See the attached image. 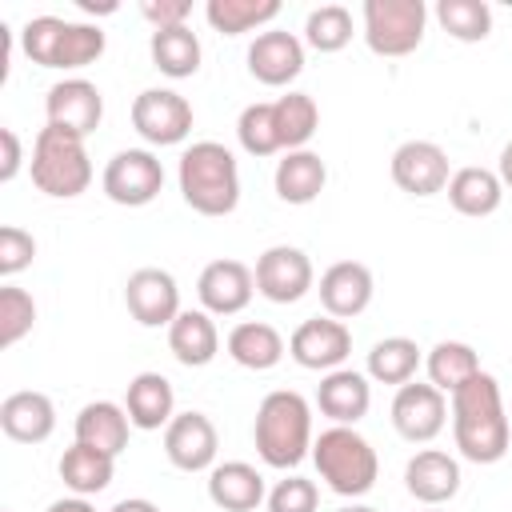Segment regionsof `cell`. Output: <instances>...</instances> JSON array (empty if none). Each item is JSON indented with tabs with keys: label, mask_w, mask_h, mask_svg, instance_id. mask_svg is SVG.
<instances>
[{
	"label": "cell",
	"mask_w": 512,
	"mask_h": 512,
	"mask_svg": "<svg viewBox=\"0 0 512 512\" xmlns=\"http://www.w3.org/2000/svg\"><path fill=\"white\" fill-rule=\"evenodd\" d=\"M448 416H452V436L464 460L472 464H496L508 452V416H504V396L492 372H476L468 384H460L448 396Z\"/></svg>",
	"instance_id": "1"
},
{
	"label": "cell",
	"mask_w": 512,
	"mask_h": 512,
	"mask_svg": "<svg viewBox=\"0 0 512 512\" xmlns=\"http://www.w3.org/2000/svg\"><path fill=\"white\" fill-rule=\"evenodd\" d=\"M176 180H180L184 204L200 216H228L240 204V168L220 140L188 144L180 156Z\"/></svg>",
	"instance_id": "2"
},
{
	"label": "cell",
	"mask_w": 512,
	"mask_h": 512,
	"mask_svg": "<svg viewBox=\"0 0 512 512\" xmlns=\"http://www.w3.org/2000/svg\"><path fill=\"white\" fill-rule=\"evenodd\" d=\"M256 452L268 468H296L304 456H312V408L300 392L276 388L260 400L256 424H252Z\"/></svg>",
	"instance_id": "3"
},
{
	"label": "cell",
	"mask_w": 512,
	"mask_h": 512,
	"mask_svg": "<svg viewBox=\"0 0 512 512\" xmlns=\"http://www.w3.org/2000/svg\"><path fill=\"white\" fill-rule=\"evenodd\" d=\"M104 28L64 16H32L20 28V52L40 68H88L104 56Z\"/></svg>",
	"instance_id": "4"
},
{
	"label": "cell",
	"mask_w": 512,
	"mask_h": 512,
	"mask_svg": "<svg viewBox=\"0 0 512 512\" xmlns=\"http://www.w3.org/2000/svg\"><path fill=\"white\" fill-rule=\"evenodd\" d=\"M312 464H316L320 480L336 496H348V500L372 492V484L380 476L376 448L348 424H332L312 440Z\"/></svg>",
	"instance_id": "5"
},
{
	"label": "cell",
	"mask_w": 512,
	"mask_h": 512,
	"mask_svg": "<svg viewBox=\"0 0 512 512\" xmlns=\"http://www.w3.org/2000/svg\"><path fill=\"white\" fill-rule=\"evenodd\" d=\"M28 172H32V184L52 200H76L92 184V160H88L84 140L52 124L36 132Z\"/></svg>",
	"instance_id": "6"
},
{
	"label": "cell",
	"mask_w": 512,
	"mask_h": 512,
	"mask_svg": "<svg viewBox=\"0 0 512 512\" xmlns=\"http://www.w3.org/2000/svg\"><path fill=\"white\" fill-rule=\"evenodd\" d=\"M428 24L424 0H364V40L376 56H408L420 48Z\"/></svg>",
	"instance_id": "7"
},
{
	"label": "cell",
	"mask_w": 512,
	"mask_h": 512,
	"mask_svg": "<svg viewBox=\"0 0 512 512\" xmlns=\"http://www.w3.org/2000/svg\"><path fill=\"white\" fill-rule=\"evenodd\" d=\"M100 188L120 208H144L164 188V164L148 148H120L100 176Z\"/></svg>",
	"instance_id": "8"
},
{
	"label": "cell",
	"mask_w": 512,
	"mask_h": 512,
	"mask_svg": "<svg viewBox=\"0 0 512 512\" xmlns=\"http://www.w3.org/2000/svg\"><path fill=\"white\" fill-rule=\"evenodd\" d=\"M252 272H256V292L264 300H272V304H296L316 284L312 260L296 244H272V248H264L256 256V268Z\"/></svg>",
	"instance_id": "9"
},
{
	"label": "cell",
	"mask_w": 512,
	"mask_h": 512,
	"mask_svg": "<svg viewBox=\"0 0 512 512\" xmlns=\"http://www.w3.org/2000/svg\"><path fill=\"white\" fill-rule=\"evenodd\" d=\"M132 128L156 148L180 144L192 132V104L172 88H144L132 100Z\"/></svg>",
	"instance_id": "10"
},
{
	"label": "cell",
	"mask_w": 512,
	"mask_h": 512,
	"mask_svg": "<svg viewBox=\"0 0 512 512\" xmlns=\"http://www.w3.org/2000/svg\"><path fill=\"white\" fill-rule=\"evenodd\" d=\"M44 116L52 128H64L72 136H92L104 120V96L92 80L84 76H68V80H56L48 92H44Z\"/></svg>",
	"instance_id": "11"
},
{
	"label": "cell",
	"mask_w": 512,
	"mask_h": 512,
	"mask_svg": "<svg viewBox=\"0 0 512 512\" xmlns=\"http://www.w3.org/2000/svg\"><path fill=\"white\" fill-rule=\"evenodd\" d=\"M448 424V396L432 384H400L392 396V428L408 440V444H428L444 432Z\"/></svg>",
	"instance_id": "12"
},
{
	"label": "cell",
	"mask_w": 512,
	"mask_h": 512,
	"mask_svg": "<svg viewBox=\"0 0 512 512\" xmlns=\"http://www.w3.org/2000/svg\"><path fill=\"white\" fill-rule=\"evenodd\" d=\"M348 352H352V332L336 316H312V320H304L288 336V356L300 368H312V372H336V368H344Z\"/></svg>",
	"instance_id": "13"
},
{
	"label": "cell",
	"mask_w": 512,
	"mask_h": 512,
	"mask_svg": "<svg viewBox=\"0 0 512 512\" xmlns=\"http://www.w3.org/2000/svg\"><path fill=\"white\" fill-rule=\"evenodd\" d=\"M392 184L408 196H436L448 188L452 168H448V152L432 140H404L392 152Z\"/></svg>",
	"instance_id": "14"
},
{
	"label": "cell",
	"mask_w": 512,
	"mask_h": 512,
	"mask_svg": "<svg viewBox=\"0 0 512 512\" xmlns=\"http://www.w3.org/2000/svg\"><path fill=\"white\" fill-rule=\"evenodd\" d=\"M124 304L136 324L144 328H168L184 308H180V288L168 268H136L124 284Z\"/></svg>",
	"instance_id": "15"
},
{
	"label": "cell",
	"mask_w": 512,
	"mask_h": 512,
	"mask_svg": "<svg viewBox=\"0 0 512 512\" xmlns=\"http://www.w3.org/2000/svg\"><path fill=\"white\" fill-rule=\"evenodd\" d=\"M216 452H220V436L204 412H176L172 424L164 428V456L180 472H212Z\"/></svg>",
	"instance_id": "16"
},
{
	"label": "cell",
	"mask_w": 512,
	"mask_h": 512,
	"mask_svg": "<svg viewBox=\"0 0 512 512\" xmlns=\"http://www.w3.org/2000/svg\"><path fill=\"white\" fill-rule=\"evenodd\" d=\"M248 72L268 88L292 84L304 72V40L284 28L256 32V40L248 44Z\"/></svg>",
	"instance_id": "17"
},
{
	"label": "cell",
	"mask_w": 512,
	"mask_h": 512,
	"mask_svg": "<svg viewBox=\"0 0 512 512\" xmlns=\"http://www.w3.org/2000/svg\"><path fill=\"white\" fill-rule=\"evenodd\" d=\"M256 292V272L244 260H212L196 280V296L212 316H236Z\"/></svg>",
	"instance_id": "18"
},
{
	"label": "cell",
	"mask_w": 512,
	"mask_h": 512,
	"mask_svg": "<svg viewBox=\"0 0 512 512\" xmlns=\"http://www.w3.org/2000/svg\"><path fill=\"white\" fill-rule=\"evenodd\" d=\"M320 304H324V316H336V320H352L360 316L368 304H372V292H376V280H372V268L360 264V260H336L320 272Z\"/></svg>",
	"instance_id": "19"
},
{
	"label": "cell",
	"mask_w": 512,
	"mask_h": 512,
	"mask_svg": "<svg viewBox=\"0 0 512 512\" xmlns=\"http://www.w3.org/2000/svg\"><path fill=\"white\" fill-rule=\"evenodd\" d=\"M316 408H320L332 424L356 428V420H364L368 408H372L368 372H356V368L324 372V380H320V388H316Z\"/></svg>",
	"instance_id": "20"
},
{
	"label": "cell",
	"mask_w": 512,
	"mask_h": 512,
	"mask_svg": "<svg viewBox=\"0 0 512 512\" xmlns=\"http://www.w3.org/2000/svg\"><path fill=\"white\" fill-rule=\"evenodd\" d=\"M404 488L420 504H428V508L448 504L460 492V464H456V456H448L440 448H420L404 464Z\"/></svg>",
	"instance_id": "21"
},
{
	"label": "cell",
	"mask_w": 512,
	"mask_h": 512,
	"mask_svg": "<svg viewBox=\"0 0 512 512\" xmlns=\"http://www.w3.org/2000/svg\"><path fill=\"white\" fill-rule=\"evenodd\" d=\"M0 428L16 444H44L56 432V404L44 392H12L0 400Z\"/></svg>",
	"instance_id": "22"
},
{
	"label": "cell",
	"mask_w": 512,
	"mask_h": 512,
	"mask_svg": "<svg viewBox=\"0 0 512 512\" xmlns=\"http://www.w3.org/2000/svg\"><path fill=\"white\" fill-rule=\"evenodd\" d=\"M124 412H128L132 428H140V432L168 428L172 416H176V392H172L168 376H160V372H136L128 380V392H124Z\"/></svg>",
	"instance_id": "23"
},
{
	"label": "cell",
	"mask_w": 512,
	"mask_h": 512,
	"mask_svg": "<svg viewBox=\"0 0 512 512\" xmlns=\"http://www.w3.org/2000/svg\"><path fill=\"white\" fill-rule=\"evenodd\" d=\"M168 352L184 364V368H204L216 360L220 352V332L212 312L204 308H184L172 324H168Z\"/></svg>",
	"instance_id": "24"
},
{
	"label": "cell",
	"mask_w": 512,
	"mask_h": 512,
	"mask_svg": "<svg viewBox=\"0 0 512 512\" xmlns=\"http://www.w3.org/2000/svg\"><path fill=\"white\" fill-rule=\"evenodd\" d=\"M128 428H132V420L124 412V404H116V400H92V404H84L76 412V424H72L76 444L100 448L108 456H120L128 448Z\"/></svg>",
	"instance_id": "25"
},
{
	"label": "cell",
	"mask_w": 512,
	"mask_h": 512,
	"mask_svg": "<svg viewBox=\"0 0 512 512\" xmlns=\"http://www.w3.org/2000/svg\"><path fill=\"white\" fill-rule=\"evenodd\" d=\"M208 500L224 512H252L260 500H268L264 476L244 460H224L208 472Z\"/></svg>",
	"instance_id": "26"
},
{
	"label": "cell",
	"mask_w": 512,
	"mask_h": 512,
	"mask_svg": "<svg viewBox=\"0 0 512 512\" xmlns=\"http://www.w3.org/2000/svg\"><path fill=\"white\" fill-rule=\"evenodd\" d=\"M272 184H276V196H280L284 204H312V200L324 192V184H328V164H324L320 152H312V148L284 152V156L276 160Z\"/></svg>",
	"instance_id": "27"
},
{
	"label": "cell",
	"mask_w": 512,
	"mask_h": 512,
	"mask_svg": "<svg viewBox=\"0 0 512 512\" xmlns=\"http://www.w3.org/2000/svg\"><path fill=\"white\" fill-rule=\"evenodd\" d=\"M448 204L460 212V216H492L504 200V184L492 168H480V164H468V168H456L452 180H448Z\"/></svg>",
	"instance_id": "28"
},
{
	"label": "cell",
	"mask_w": 512,
	"mask_h": 512,
	"mask_svg": "<svg viewBox=\"0 0 512 512\" xmlns=\"http://www.w3.org/2000/svg\"><path fill=\"white\" fill-rule=\"evenodd\" d=\"M224 348H228V356L240 364V368H248V372H268V368H276L280 360H284V336L272 328V324H264V320H244V324H236L232 332H228V340H224Z\"/></svg>",
	"instance_id": "29"
},
{
	"label": "cell",
	"mask_w": 512,
	"mask_h": 512,
	"mask_svg": "<svg viewBox=\"0 0 512 512\" xmlns=\"http://www.w3.org/2000/svg\"><path fill=\"white\" fill-rule=\"evenodd\" d=\"M112 472H116V456H108L100 448H88V444H76V440L60 456V480L72 488V496L104 492L112 484Z\"/></svg>",
	"instance_id": "30"
},
{
	"label": "cell",
	"mask_w": 512,
	"mask_h": 512,
	"mask_svg": "<svg viewBox=\"0 0 512 512\" xmlns=\"http://www.w3.org/2000/svg\"><path fill=\"white\" fill-rule=\"evenodd\" d=\"M424 368H428V384L440 388L444 396H452L460 384H468L476 372H484L476 348L464 344V340H440V344H432L428 356H424Z\"/></svg>",
	"instance_id": "31"
},
{
	"label": "cell",
	"mask_w": 512,
	"mask_h": 512,
	"mask_svg": "<svg viewBox=\"0 0 512 512\" xmlns=\"http://www.w3.org/2000/svg\"><path fill=\"white\" fill-rule=\"evenodd\" d=\"M148 52H152V64L172 76V80H184V76H196L200 72V40L188 24L180 28H156L152 40H148Z\"/></svg>",
	"instance_id": "32"
},
{
	"label": "cell",
	"mask_w": 512,
	"mask_h": 512,
	"mask_svg": "<svg viewBox=\"0 0 512 512\" xmlns=\"http://www.w3.org/2000/svg\"><path fill=\"white\" fill-rule=\"evenodd\" d=\"M272 116H276V132H280L284 152L308 148V140L320 128V108L308 92H284L280 100H272Z\"/></svg>",
	"instance_id": "33"
},
{
	"label": "cell",
	"mask_w": 512,
	"mask_h": 512,
	"mask_svg": "<svg viewBox=\"0 0 512 512\" xmlns=\"http://www.w3.org/2000/svg\"><path fill=\"white\" fill-rule=\"evenodd\" d=\"M420 368V348L408 336H384L368 352V380L376 384H408Z\"/></svg>",
	"instance_id": "34"
},
{
	"label": "cell",
	"mask_w": 512,
	"mask_h": 512,
	"mask_svg": "<svg viewBox=\"0 0 512 512\" xmlns=\"http://www.w3.org/2000/svg\"><path fill=\"white\" fill-rule=\"evenodd\" d=\"M208 24L220 36H244L268 20L280 16V0H208L204 4Z\"/></svg>",
	"instance_id": "35"
},
{
	"label": "cell",
	"mask_w": 512,
	"mask_h": 512,
	"mask_svg": "<svg viewBox=\"0 0 512 512\" xmlns=\"http://www.w3.org/2000/svg\"><path fill=\"white\" fill-rule=\"evenodd\" d=\"M436 20L452 40H464V44H476L492 32V8L484 0H440Z\"/></svg>",
	"instance_id": "36"
},
{
	"label": "cell",
	"mask_w": 512,
	"mask_h": 512,
	"mask_svg": "<svg viewBox=\"0 0 512 512\" xmlns=\"http://www.w3.org/2000/svg\"><path fill=\"white\" fill-rule=\"evenodd\" d=\"M352 40V12L344 4H320L304 20V44L316 52H340Z\"/></svg>",
	"instance_id": "37"
},
{
	"label": "cell",
	"mask_w": 512,
	"mask_h": 512,
	"mask_svg": "<svg viewBox=\"0 0 512 512\" xmlns=\"http://www.w3.org/2000/svg\"><path fill=\"white\" fill-rule=\"evenodd\" d=\"M236 140L248 156H276L284 152L280 148V132H276V116H272V104L256 100L248 104L240 116H236Z\"/></svg>",
	"instance_id": "38"
},
{
	"label": "cell",
	"mask_w": 512,
	"mask_h": 512,
	"mask_svg": "<svg viewBox=\"0 0 512 512\" xmlns=\"http://www.w3.org/2000/svg\"><path fill=\"white\" fill-rule=\"evenodd\" d=\"M36 324V300L32 292L16 288V284H4L0 288V348H12L20 344Z\"/></svg>",
	"instance_id": "39"
},
{
	"label": "cell",
	"mask_w": 512,
	"mask_h": 512,
	"mask_svg": "<svg viewBox=\"0 0 512 512\" xmlns=\"http://www.w3.org/2000/svg\"><path fill=\"white\" fill-rule=\"evenodd\" d=\"M316 504H320V488L304 476H284L268 492V512H316Z\"/></svg>",
	"instance_id": "40"
},
{
	"label": "cell",
	"mask_w": 512,
	"mask_h": 512,
	"mask_svg": "<svg viewBox=\"0 0 512 512\" xmlns=\"http://www.w3.org/2000/svg\"><path fill=\"white\" fill-rule=\"evenodd\" d=\"M32 256H36V240H32V232H24V228H16V224H4L0 228V276H16V272H24L28 264H32Z\"/></svg>",
	"instance_id": "41"
},
{
	"label": "cell",
	"mask_w": 512,
	"mask_h": 512,
	"mask_svg": "<svg viewBox=\"0 0 512 512\" xmlns=\"http://www.w3.org/2000/svg\"><path fill=\"white\" fill-rule=\"evenodd\" d=\"M140 16L152 24V32L156 28H180V24H188L192 4L188 0H144L140 4Z\"/></svg>",
	"instance_id": "42"
},
{
	"label": "cell",
	"mask_w": 512,
	"mask_h": 512,
	"mask_svg": "<svg viewBox=\"0 0 512 512\" xmlns=\"http://www.w3.org/2000/svg\"><path fill=\"white\" fill-rule=\"evenodd\" d=\"M20 164H24V152H20L16 128H0V184H12Z\"/></svg>",
	"instance_id": "43"
},
{
	"label": "cell",
	"mask_w": 512,
	"mask_h": 512,
	"mask_svg": "<svg viewBox=\"0 0 512 512\" xmlns=\"http://www.w3.org/2000/svg\"><path fill=\"white\" fill-rule=\"evenodd\" d=\"M44 512H96V508L88 504V496H64V500H52Z\"/></svg>",
	"instance_id": "44"
},
{
	"label": "cell",
	"mask_w": 512,
	"mask_h": 512,
	"mask_svg": "<svg viewBox=\"0 0 512 512\" xmlns=\"http://www.w3.org/2000/svg\"><path fill=\"white\" fill-rule=\"evenodd\" d=\"M108 512H160L152 500H144V496H128V500H116Z\"/></svg>",
	"instance_id": "45"
},
{
	"label": "cell",
	"mask_w": 512,
	"mask_h": 512,
	"mask_svg": "<svg viewBox=\"0 0 512 512\" xmlns=\"http://www.w3.org/2000/svg\"><path fill=\"white\" fill-rule=\"evenodd\" d=\"M496 176H500V184H504V188H512V140L500 148V164H496Z\"/></svg>",
	"instance_id": "46"
},
{
	"label": "cell",
	"mask_w": 512,
	"mask_h": 512,
	"mask_svg": "<svg viewBox=\"0 0 512 512\" xmlns=\"http://www.w3.org/2000/svg\"><path fill=\"white\" fill-rule=\"evenodd\" d=\"M336 512H380V508H372V504H344V508H336Z\"/></svg>",
	"instance_id": "47"
},
{
	"label": "cell",
	"mask_w": 512,
	"mask_h": 512,
	"mask_svg": "<svg viewBox=\"0 0 512 512\" xmlns=\"http://www.w3.org/2000/svg\"><path fill=\"white\" fill-rule=\"evenodd\" d=\"M424 512H440V508H424Z\"/></svg>",
	"instance_id": "48"
},
{
	"label": "cell",
	"mask_w": 512,
	"mask_h": 512,
	"mask_svg": "<svg viewBox=\"0 0 512 512\" xmlns=\"http://www.w3.org/2000/svg\"><path fill=\"white\" fill-rule=\"evenodd\" d=\"M4 512H8V508H4Z\"/></svg>",
	"instance_id": "49"
}]
</instances>
